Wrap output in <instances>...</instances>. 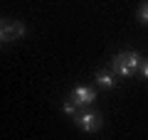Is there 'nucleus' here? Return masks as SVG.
<instances>
[{
    "instance_id": "nucleus-1",
    "label": "nucleus",
    "mask_w": 148,
    "mask_h": 140,
    "mask_svg": "<svg viewBox=\"0 0 148 140\" xmlns=\"http://www.w3.org/2000/svg\"><path fill=\"white\" fill-rule=\"evenodd\" d=\"M138 67H141L138 52H119L111 59V71L119 74V76H131V74L138 71Z\"/></svg>"
},
{
    "instance_id": "nucleus-2",
    "label": "nucleus",
    "mask_w": 148,
    "mask_h": 140,
    "mask_svg": "<svg viewBox=\"0 0 148 140\" xmlns=\"http://www.w3.org/2000/svg\"><path fill=\"white\" fill-rule=\"evenodd\" d=\"M74 120H77V125H79L84 133H96V130L101 128V116L99 113H91V111L74 116Z\"/></svg>"
},
{
    "instance_id": "nucleus-3",
    "label": "nucleus",
    "mask_w": 148,
    "mask_h": 140,
    "mask_svg": "<svg viewBox=\"0 0 148 140\" xmlns=\"http://www.w3.org/2000/svg\"><path fill=\"white\" fill-rule=\"evenodd\" d=\"M22 35H25V25H20V22L0 20V39H3V42L17 39V37H22Z\"/></svg>"
},
{
    "instance_id": "nucleus-4",
    "label": "nucleus",
    "mask_w": 148,
    "mask_h": 140,
    "mask_svg": "<svg viewBox=\"0 0 148 140\" xmlns=\"http://www.w3.org/2000/svg\"><path fill=\"white\" fill-rule=\"evenodd\" d=\"M94 99H96V91L94 88H89V86H74V91H72V101L77 106H89V103H94Z\"/></svg>"
},
{
    "instance_id": "nucleus-5",
    "label": "nucleus",
    "mask_w": 148,
    "mask_h": 140,
    "mask_svg": "<svg viewBox=\"0 0 148 140\" xmlns=\"http://www.w3.org/2000/svg\"><path fill=\"white\" fill-rule=\"evenodd\" d=\"M96 86H101V88H114L116 84H114V76H111L109 71H96Z\"/></svg>"
},
{
    "instance_id": "nucleus-6",
    "label": "nucleus",
    "mask_w": 148,
    "mask_h": 140,
    "mask_svg": "<svg viewBox=\"0 0 148 140\" xmlns=\"http://www.w3.org/2000/svg\"><path fill=\"white\" fill-rule=\"evenodd\" d=\"M77 108H79V106L74 103L72 99H69V101H64V103H62V111H64V113H67V116H72V118H74V116H77Z\"/></svg>"
},
{
    "instance_id": "nucleus-7",
    "label": "nucleus",
    "mask_w": 148,
    "mask_h": 140,
    "mask_svg": "<svg viewBox=\"0 0 148 140\" xmlns=\"http://www.w3.org/2000/svg\"><path fill=\"white\" fill-rule=\"evenodd\" d=\"M138 20H141V22H146V25H148V3H143V5L138 7Z\"/></svg>"
},
{
    "instance_id": "nucleus-8",
    "label": "nucleus",
    "mask_w": 148,
    "mask_h": 140,
    "mask_svg": "<svg viewBox=\"0 0 148 140\" xmlns=\"http://www.w3.org/2000/svg\"><path fill=\"white\" fill-rule=\"evenodd\" d=\"M138 71H141L143 79H148V59H141V67H138Z\"/></svg>"
},
{
    "instance_id": "nucleus-9",
    "label": "nucleus",
    "mask_w": 148,
    "mask_h": 140,
    "mask_svg": "<svg viewBox=\"0 0 148 140\" xmlns=\"http://www.w3.org/2000/svg\"><path fill=\"white\" fill-rule=\"evenodd\" d=\"M0 44H3V39H0Z\"/></svg>"
}]
</instances>
